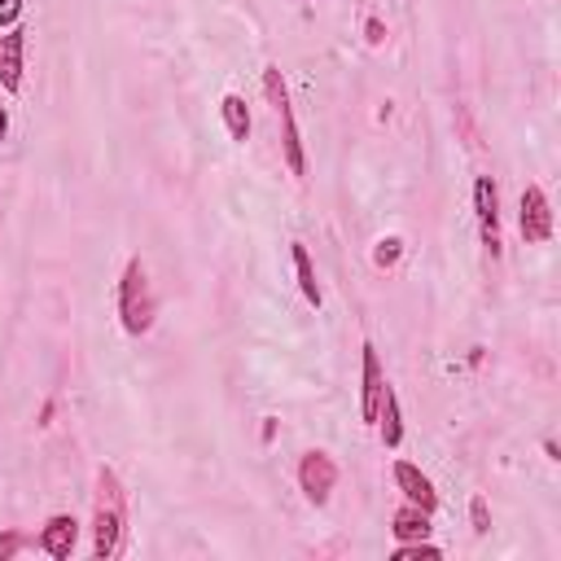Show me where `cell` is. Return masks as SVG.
Masks as SVG:
<instances>
[{
    "mask_svg": "<svg viewBox=\"0 0 561 561\" xmlns=\"http://www.w3.org/2000/svg\"><path fill=\"white\" fill-rule=\"evenodd\" d=\"M543 456H548V460H561V447L548 438V443H543Z\"/></svg>",
    "mask_w": 561,
    "mask_h": 561,
    "instance_id": "23",
    "label": "cell"
},
{
    "mask_svg": "<svg viewBox=\"0 0 561 561\" xmlns=\"http://www.w3.org/2000/svg\"><path fill=\"white\" fill-rule=\"evenodd\" d=\"M127 535V491L110 465L96 469V495H92V557L114 561L123 552Z\"/></svg>",
    "mask_w": 561,
    "mask_h": 561,
    "instance_id": "1",
    "label": "cell"
},
{
    "mask_svg": "<svg viewBox=\"0 0 561 561\" xmlns=\"http://www.w3.org/2000/svg\"><path fill=\"white\" fill-rule=\"evenodd\" d=\"M26 83V26H9L0 35V88L18 96Z\"/></svg>",
    "mask_w": 561,
    "mask_h": 561,
    "instance_id": "8",
    "label": "cell"
},
{
    "mask_svg": "<svg viewBox=\"0 0 561 561\" xmlns=\"http://www.w3.org/2000/svg\"><path fill=\"white\" fill-rule=\"evenodd\" d=\"M22 548H35V535H22V530H4V535H0V561L18 557Z\"/></svg>",
    "mask_w": 561,
    "mask_h": 561,
    "instance_id": "17",
    "label": "cell"
},
{
    "mask_svg": "<svg viewBox=\"0 0 561 561\" xmlns=\"http://www.w3.org/2000/svg\"><path fill=\"white\" fill-rule=\"evenodd\" d=\"M219 118H224V127H228V136L232 140H250V105H245V96L241 92H224L219 96Z\"/></svg>",
    "mask_w": 561,
    "mask_h": 561,
    "instance_id": "13",
    "label": "cell"
},
{
    "mask_svg": "<svg viewBox=\"0 0 561 561\" xmlns=\"http://www.w3.org/2000/svg\"><path fill=\"white\" fill-rule=\"evenodd\" d=\"M298 486H302V495L320 508V504H329V495H333V486H337V465H333V456L329 451H302V460H298Z\"/></svg>",
    "mask_w": 561,
    "mask_h": 561,
    "instance_id": "6",
    "label": "cell"
},
{
    "mask_svg": "<svg viewBox=\"0 0 561 561\" xmlns=\"http://www.w3.org/2000/svg\"><path fill=\"white\" fill-rule=\"evenodd\" d=\"M289 259H294V272H298V289H302L307 307H316V311H320L324 294H320V280H316V267H311V254H307V245H302V241H289Z\"/></svg>",
    "mask_w": 561,
    "mask_h": 561,
    "instance_id": "14",
    "label": "cell"
},
{
    "mask_svg": "<svg viewBox=\"0 0 561 561\" xmlns=\"http://www.w3.org/2000/svg\"><path fill=\"white\" fill-rule=\"evenodd\" d=\"M364 39L377 48V44H386V22L381 18H364Z\"/></svg>",
    "mask_w": 561,
    "mask_h": 561,
    "instance_id": "20",
    "label": "cell"
},
{
    "mask_svg": "<svg viewBox=\"0 0 561 561\" xmlns=\"http://www.w3.org/2000/svg\"><path fill=\"white\" fill-rule=\"evenodd\" d=\"M469 526H473V535H486V530H491V508H486L482 495L469 500Z\"/></svg>",
    "mask_w": 561,
    "mask_h": 561,
    "instance_id": "18",
    "label": "cell"
},
{
    "mask_svg": "<svg viewBox=\"0 0 561 561\" xmlns=\"http://www.w3.org/2000/svg\"><path fill=\"white\" fill-rule=\"evenodd\" d=\"M75 543H79V522H75V513H53V517L39 526V535H35V548L48 552L53 561H70Z\"/></svg>",
    "mask_w": 561,
    "mask_h": 561,
    "instance_id": "9",
    "label": "cell"
},
{
    "mask_svg": "<svg viewBox=\"0 0 561 561\" xmlns=\"http://www.w3.org/2000/svg\"><path fill=\"white\" fill-rule=\"evenodd\" d=\"M399 254H403V241H399V237H381V241L373 245V263H377V267H394Z\"/></svg>",
    "mask_w": 561,
    "mask_h": 561,
    "instance_id": "16",
    "label": "cell"
},
{
    "mask_svg": "<svg viewBox=\"0 0 561 561\" xmlns=\"http://www.w3.org/2000/svg\"><path fill=\"white\" fill-rule=\"evenodd\" d=\"M381 390H386V373H381L377 346L364 342V346H359V421H364V425H377Z\"/></svg>",
    "mask_w": 561,
    "mask_h": 561,
    "instance_id": "7",
    "label": "cell"
},
{
    "mask_svg": "<svg viewBox=\"0 0 561 561\" xmlns=\"http://www.w3.org/2000/svg\"><path fill=\"white\" fill-rule=\"evenodd\" d=\"M4 136H9V105L0 101V145H4Z\"/></svg>",
    "mask_w": 561,
    "mask_h": 561,
    "instance_id": "21",
    "label": "cell"
},
{
    "mask_svg": "<svg viewBox=\"0 0 561 561\" xmlns=\"http://www.w3.org/2000/svg\"><path fill=\"white\" fill-rule=\"evenodd\" d=\"M263 96L267 105L276 110V123H280V158L289 167V175H307V149H302V131L294 123V105H289V88H285V75L280 66H263Z\"/></svg>",
    "mask_w": 561,
    "mask_h": 561,
    "instance_id": "3",
    "label": "cell"
},
{
    "mask_svg": "<svg viewBox=\"0 0 561 561\" xmlns=\"http://www.w3.org/2000/svg\"><path fill=\"white\" fill-rule=\"evenodd\" d=\"M114 307H118V324L127 337H145L153 329V316H158V302H153V285H149V272H145V259L131 254L118 272V285H114Z\"/></svg>",
    "mask_w": 561,
    "mask_h": 561,
    "instance_id": "2",
    "label": "cell"
},
{
    "mask_svg": "<svg viewBox=\"0 0 561 561\" xmlns=\"http://www.w3.org/2000/svg\"><path fill=\"white\" fill-rule=\"evenodd\" d=\"M377 425H381V447H399L403 443V408H399V394L390 390V381H386V390H381V408H377Z\"/></svg>",
    "mask_w": 561,
    "mask_h": 561,
    "instance_id": "11",
    "label": "cell"
},
{
    "mask_svg": "<svg viewBox=\"0 0 561 561\" xmlns=\"http://www.w3.org/2000/svg\"><path fill=\"white\" fill-rule=\"evenodd\" d=\"M53 408H57V403H53V399H48V403H44V408H39V425H48V421H53Z\"/></svg>",
    "mask_w": 561,
    "mask_h": 561,
    "instance_id": "22",
    "label": "cell"
},
{
    "mask_svg": "<svg viewBox=\"0 0 561 561\" xmlns=\"http://www.w3.org/2000/svg\"><path fill=\"white\" fill-rule=\"evenodd\" d=\"M390 557H394V561H434V557H443V548L430 543V539H408V543H399Z\"/></svg>",
    "mask_w": 561,
    "mask_h": 561,
    "instance_id": "15",
    "label": "cell"
},
{
    "mask_svg": "<svg viewBox=\"0 0 561 561\" xmlns=\"http://www.w3.org/2000/svg\"><path fill=\"white\" fill-rule=\"evenodd\" d=\"M473 219H478V237L482 250L491 259L504 254V237H500V188L491 175H473Z\"/></svg>",
    "mask_w": 561,
    "mask_h": 561,
    "instance_id": "4",
    "label": "cell"
},
{
    "mask_svg": "<svg viewBox=\"0 0 561 561\" xmlns=\"http://www.w3.org/2000/svg\"><path fill=\"white\" fill-rule=\"evenodd\" d=\"M517 228L526 237V245H543L552 241V202L539 184H526L522 188V202H517Z\"/></svg>",
    "mask_w": 561,
    "mask_h": 561,
    "instance_id": "5",
    "label": "cell"
},
{
    "mask_svg": "<svg viewBox=\"0 0 561 561\" xmlns=\"http://www.w3.org/2000/svg\"><path fill=\"white\" fill-rule=\"evenodd\" d=\"M390 478H394V486L403 491V500H408V504H416V508H425V513H434V508H438V491H434V482H430L412 460H394Z\"/></svg>",
    "mask_w": 561,
    "mask_h": 561,
    "instance_id": "10",
    "label": "cell"
},
{
    "mask_svg": "<svg viewBox=\"0 0 561 561\" xmlns=\"http://www.w3.org/2000/svg\"><path fill=\"white\" fill-rule=\"evenodd\" d=\"M22 22V0H0V31Z\"/></svg>",
    "mask_w": 561,
    "mask_h": 561,
    "instance_id": "19",
    "label": "cell"
},
{
    "mask_svg": "<svg viewBox=\"0 0 561 561\" xmlns=\"http://www.w3.org/2000/svg\"><path fill=\"white\" fill-rule=\"evenodd\" d=\"M390 535H394L399 543H408V539H430V513L403 500V504L394 508V517H390Z\"/></svg>",
    "mask_w": 561,
    "mask_h": 561,
    "instance_id": "12",
    "label": "cell"
}]
</instances>
